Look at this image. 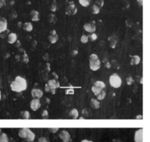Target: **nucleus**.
I'll return each mask as SVG.
<instances>
[{
  "label": "nucleus",
  "mask_w": 150,
  "mask_h": 142,
  "mask_svg": "<svg viewBox=\"0 0 150 142\" xmlns=\"http://www.w3.org/2000/svg\"><path fill=\"white\" fill-rule=\"evenodd\" d=\"M1 91H0V101H1Z\"/></svg>",
  "instance_id": "79ce46f5"
},
{
  "label": "nucleus",
  "mask_w": 150,
  "mask_h": 142,
  "mask_svg": "<svg viewBox=\"0 0 150 142\" xmlns=\"http://www.w3.org/2000/svg\"><path fill=\"white\" fill-rule=\"evenodd\" d=\"M8 137L6 133L2 132L0 135V142H8Z\"/></svg>",
  "instance_id": "b1692460"
},
{
  "label": "nucleus",
  "mask_w": 150,
  "mask_h": 142,
  "mask_svg": "<svg viewBox=\"0 0 150 142\" xmlns=\"http://www.w3.org/2000/svg\"><path fill=\"white\" fill-rule=\"evenodd\" d=\"M92 13H93V14H98L100 12V8L98 6H96V4H94L93 6H92Z\"/></svg>",
  "instance_id": "bb28decb"
},
{
  "label": "nucleus",
  "mask_w": 150,
  "mask_h": 142,
  "mask_svg": "<svg viewBox=\"0 0 150 142\" xmlns=\"http://www.w3.org/2000/svg\"><path fill=\"white\" fill-rule=\"evenodd\" d=\"M30 108L33 111H37L38 109L40 108L41 107V102H40V99H37V98H35L30 101Z\"/></svg>",
  "instance_id": "6e6552de"
},
{
  "label": "nucleus",
  "mask_w": 150,
  "mask_h": 142,
  "mask_svg": "<svg viewBox=\"0 0 150 142\" xmlns=\"http://www.w3.org/2000/svg\"><path fill=\"white\" fill-rule=\"evenodd\" d=\"M45 91L47 92H50V88H49V85H47V83L45 85Z\"/></svg>",
  "instance_id": "e433bc0d"
},
{
  "label": "nucleus",
  "mask_w": 150,
  "mask_h": 142,
  "mask_svg": "<svg viewBox=\"0 0 150 142\" xmlns=\"http://www.w3.org/2000/svg\"><path fill=\"white\" fill-rule=\"evenodd\" d=\"M126 81H127V85H132V84L134 83V79L132 78V76H128V77L126 78Z\"/></svg>",
  "instance_id": "c756f323"
},
{
  "label": "nucleus",
  "mask_w": 150,
  "mask_h": 142,
  "mask_svg": "<svg viewBox=\"0 0 150 142\" xmlns=\"http://www.w3.org/2000/svg\"><path fill=\"white\" fill-rule=\"evenodd\" d=\"M91 90H92V92H93L94 94H95L96 96H97L100 92L102 90H103V89L96 87V86H95V85H93L91 87Z\"/></svg>",
  "instance_id": "4be33fe9"
},
{
  "label": "nucleus",
  "mask_w": 150,
  "mask_h": 142,
  "mask_svg": "<svg viewBox=\"0 0 150 142\" xmlns=\"http://www.w3.org/2000/svg\"><path fill=\"white\" fill-rule=\"evenodd\" d=\"M5 1L4 0H0V8H1L3 6L5 5Z\"/></svg>",
  "instance_id": "4c0bfd02"
},
{
  "label": "nucleus",
  "mask_w": 150,
  "mask_h": 142,
  "mask_svg": "<svg viewBox=\"0 0 150 142\" xmlns=\"http://www.w3.org/2000/svg\"><path fill=\"white\" fill-rule=\"evenodd\" d=\"M78 11V9L73 1H70L66 9V14L67 15H74Z\"/></svg>",
  "instance_id": "423d86ee"
},
{
  "label": "nucleus",
  "mask_w": 150,
  "mask_h": 142,
  "mask_svg": "<svg viewBox=\"0 0 150 142\" xmlns=\"http://www.w3.org/2000/svg\"><path fill=\"white\" fill-rule=\"evenodd\" d=\"M1 133H2V131H1V128H0V135H1Z\"/></svg>",
  "instance_id": "37998d69"
},
{
  "label": "nucleus",
  "mask_w": 150,
  "mask_h": 142,
  "mask_svg": "<svg viewBox=\"0 0 150 142\" xmlns=\"http://www.w3.org/2000/svg\"><path fill=\"white\" fill-rule=\"evenodd\" d=\"M30 15V18H31L32 21H33V22H38V21L40 20V13L37 11H31Z\"/></svg>",
  "instance_id": "2eb2a0df"
},
{
  "label": "nucleus",
  "mask_w": 150,
  "mask_h": 142,
  "mask_svg": "<svg viewBox=\"0 0 150 142\" xmlns=\"http://www.w3.org/2000/svg\"><path fill=\"white\" fill-rule=\"evenodd\" d=\"M93 85H95V86H96V87H98L101 88V89H105V87H106L105 82H103V81H101V80H98V81L95 82H94Z\"/></svg>",
  "instance_id": "aec40b11"
},
{
  "label": "nucleus",
  "mask_w": 150,
  "mask_h": 142,
  "mask_svg": "<svg viewBox=\"0 0 150 142\" xmlns=\"http://www.w3.org/2000/svg\"><path fill=\"white\" fill-rule=\"evenodd\" d=\"M91 105L94 109H99L100 107V101L98 99H91Z\"/></svg>",
  "instance_id": "dca6fc26"
},
{
  "label": "nucleus",
  "mask_w": 150,
  "mask_h": 142,
  "mask_svg": "<svg viewBox=\"0 0 150 142\" xmlns=\"http://www.w3.org/2000/svg\"><path fill=\"white\" fill-rule=\"evenodd\" d=\"M31 96L32 97L35 99V98H37V99H41L43 97V92L40 89H33L31 90Z\"/></svg>",
  "instance_id": "f8f14e48"
},
{
  "label": "nucleus",
  "mask_w": 150,
  "mask_h": 142,
  "mask_svg": "<svg viewBox=\"0 0 150 142\" xmlns=\"http://www.w3.org/2000/svg\"><path fill=\"white\" fill-rule=\"evenodd\" d=\"M8 22L6 19L0 18V33L7 30Z\"/></svg>",
  "instance_id": "ddd939ff"
},
{
  "label": "nucleus",
  "mask_w": 150,
  "mask_h": 142,
  "mask_svg": "<svg viewBox=\"0 0 150 142\" xmlns=\"http://www.w3.org/2000/svg\"><path fill=\"white\" fill-rule=\"evenodd\" d=\"M49 130L52 133H55V132H57L59 130V128H49Z\"/></svg>",
  "instance_id": "c9c22d12"
},
{
  "label": "nucleus",
  "mask_w": 150,
  "mask_h": 142,
  "mask_svg": "<svg viewBox=\"0 0 150 142\" xmlns=\"http://www.w3.org/2000/svg\"><path fill=\"white\" fill-rule=\"evenodd\" d=\"M79 2L82 6L87 7L89 6L90 3H91V0H79Z\"/></svg>",
  "instance_id": "393cba45"
},
{
  "label": "nucleus",
  "mask_w": 150,
  "mask_h": 142,
  "mask_svg": "<svg viewBox=\"0 0 150 142\" xmlns=\"http://www.w3.org/2000/svg\"><path fill=\"white\" fill-rule=\"evenodd\" d=\"M56 9H57L56 2L55 3V1H54V2H53V5H52L51 8V11H53V12H55V11H56Z\"/></svg>",
  "instance_id": "473e14b6"
},
{
  "label": "nucleus",
  "mask_w": 150,
  "mask_h": 142,
  "mask_svg": "<svg viewBox=\"0 0 150 142\" xmlns=\"http://www.w3.org/2000/svg\"><path fill=\"white\" fill-rule=\"evenodd\" d=\"M134 140L135 142H143V129H140L136 130L134 136Z\"/></svg>",
  "instance_id": "9b49d317"
},
{
  "label": "nucleus",
  "mask_w": 150,
  "mask_h": 142,
  "mask_svg": "<svg viewBox=\"0 0 150 142\" xmlns=\"http://www.w3.org/2000/svg\"><path fill=\"white\" fill-rule=\"evenodd\" d=\"M88 36V38H89V40H91V41H95V40H97V35H96V33H92L90 34L89 36Z\"/></svg>",
  "instance_id": "cd10ccee"
},
{
  "label": "nucleus",
  "mask_w": 150,
  "mask_h": 142,
  "mask_svg": "<svg viewBox=\"0 0 150 142\" xmlns=\"http://www.w3.org/2000/svg\"><path fill=\"white\" fill-rule=\"evenodd\" d=\"M21 114H22V117L23 119H30V113L28 111H23V112H21Z\"/></svg>",
  "instance_id": "a878e982"
},
{
  "label": "nucleus",
  "mask_w": 150,
  "mask_h": 142,
  "mask_svg": "<svg viewBox=\"0 0 150 142\" xmlns=\"http://www.w3.org/2000/svg\"><path fill=\"white\" fill-rule=\"evenodd\" d=\"M48 39H49V42L51 44H55L57 43V41L59 39L58 35L57 34V32L55 30H52L51 32H50L49 36H48Z\"/></svg>",
  "instance_id": "9d476101"
},
{
  "label": "nucleus",
  "mask_w": 150,
  "mask_h": 142,
  "mask_svg": "<svg viewBox=\"0 0 150 142\" xmlns=\"http://www.w3.org/2000/svg\"><path fill=\"white\" fill-rule=\"evenodd\" d=\"M59 137L62 140L63 142H71V138L70 134L69 133L68 131L63 130L59 132Z\"/></svg>",
  "instance_id": "0eeeda50"
},
{
  "label": "nucleus",
  "mask_w": 150,
  "mask_h": 142,
  "mask_svg": "<svg viewBox=\"0 0 150 142\" xmlns=\"http://www.w3.org/2000/svg\"><path fill=\"white\" fill-rule=\"evenodd\" d=\"M81 142H92V141H88V140L84 139V140H82V141Z\"/></svg>",
  "instance_id": "ea45409f"
},
{
  "label": "nucleus",
  "mask_w": 150,
  "mask_h": 142,
  "mask_svg": "<svg viewBox=\"0 0 150 142\" xmlns=\"http://www.w3.org/2000/svg\"><path fill=\"white\" fill-rule=\"evenodd\" d=\"M105 96H106L105 91L104 89H103L96 96V97H97V99L98 100V101H102V100H103L104 99H105Z\"/></svg>",
  "instance_id": "5701e85b"
},
{
  "label": "nucleus",
  "mask_w": 150,
  "mask_h": 142,
  "mask_svg": "<svg viewBox=\"0 0 150 142\" xmlns=\"http://www.w3.org/2000/svg\"><path fill=\"white\" fill-rule=\"evenodd\" d=\"M109 82L111 87L116 88V89L120 87L121 85H122V79L116 73H114V74L111 75L110 77H109Z\"/></svg>",
  "instance_id": "20e7f679"
},
{
  "label": "nucleus",
  "mask_w": 150,
  "mask_h": 142,
  "mask_svg": "<svg viewBox=\"0 0 150 142\" xmlns=\"http://www.w3.org/2000/svg\"><path fill=\"white\" fill-rule=\"evenodd\" d=\"M18 135L22 139H25L28 142L33 141L35 138V135L30 130L29 128H21L19 130Z\"/></svg>",
  "instance_id": "f03ea898"
},
{
  "label": "nucleus",
  "mask_w": 150,
  "mask_h": 142,
  "mask_svg": "<svg viewBox=\"0 0 150 142\" xmlns=\"http://www.w3.org/2000/svg\"><path fill=\"white\" fill-rule=\"evenodd\" d=\"M17 40V36L16 33H11L8 34V39L7 41L9 44H14L15 42Z\"/></svg>",
  "instance_id": "4468645a"
},
{
  "label": "nucleus",
  "mask_w": 150,
  "mask_h": 142,
  "mask_svg": "<svg viewBox=\"0 0 150 142\" xmlns=\"http://www.w3.org/2000/svg\"><path fill=\"white\" fill-rule=\"evenodd\" d=\"M80 41H81L82 43L83 44H86L88 43L89 41V38H88V36L86 35H82L81 37V39H80Z\"/></svg>",
  "instance_id": "c85d7f7f"
},
{
  "label": "nucleus",
  "mask_w": 150,
  "mask_h": 142,
  "mask_svg": "<svg viewBox=\"0 0 150 142\" xmlns=\"http://www.w3.org/2000/svg\"><path fill=\"white\" fill-rule=\"evenodd\" d=\"M95 4L96 6H98L100 9L101 7L103 6V4H104V1L103 0H97V1L95 2Z\"/></svg>",
  "instance_id": "7c9ffc66"
},
{
  "label": "nucleus",
  "mask_w": 150,
  "mask_h": 142,
  "mask_svg": "<svg viewBox=\"0 0 150 142\" xmlns=\"http://www.w3.org/2000/svg\"><path fill=\"white\" fill-rule=\"evenodd\" d=\"M48 115H49V113H48V111L47 110H45L42 111V118H44V119L48 118Z\"/></svg>",
  "instance_id": "2f4dec72"
},
{
  "label": "nucleus",
  "mask_w": 150,
  "mask_h": 142,
  "mask_svg": "<svg viewBox=\"0 0 150 142\" xmlns=\"http://www.w3.org/2000/svg\"><path fill=\"white\" fill-rule=\"evenodd\" d=\"M140 62V58L137 55H133L132 60H131V65H137Z\"/></svg>",
  "instance_id": "f3484780"
},
{
  "label": "nucleus",
  "mask_w": 150,
  "mask_h": 142,
  "mask_svg": "<svg viewBox=\"0 0 150 142\" xmlns=\"http://www.w3.org/2000/svg\"><path fill=\"white\" fill-rule=\"evenodd\" d=\"M22 59H23V62H25V63H26V62H28V57L27 56V55H26V53H24V57L22 58Z\"/></svg>",
  "instance_id": "f704fd0d"
},
{
  "label": "nucleus",
  "mask_w": 150,
  "mask_h": 142,
  "mask_svg": "<svg viewBox=\"0 0 150 142\" xmlns=\"http://www.w3.org/2000/svg\"><path fill=\"white\" fill-rule=\"evenodd\" d=\"M23 28H24L25 31H26L30 32L32 31L33 27V25L30 22H26L23 24Z\"/></svg>",
  "instance_id": "a211bd4d"
},
{
  "label": "nucleus",
  "mask_w": 150,
  "mask_h": 142,
  "mask_svg": "<svg viewBox=\"0 0 150 142\" xmlns=\"http://www.w3.org/2000/svg\"><path fill=\"white\" fill-rule=\"evenodd\" d=\"M89 67L93 71L98 70L101 67V62L96 54H91L89 57Z\"/></svg>",
  "instance_id": "7ed1b4c3"
},
{
  "label": "nucleus",
  "mask_w": 150,
  "mask_h": 142,
  "mask_svg": "<svg viewBox=\"0 0 150 142\" xmlns=\"http://www.w3.org/2000/svg\"><path fill=\"white\" fill-rule=\"evenodd\" d=\"M11 89L15 92H22L27 88V82L25 78L22 76H17L15 80L11 83Z\"/></svg>",
  "instance_id": "f257e3e1"
},
{
  "label": "nucleus",
  "mask_w": 150,
  "mask_h": 142,
  "mask_svg": "<svg viewBox=\"0 0 150 142\" xmlns=\"http://www.w3.org/2000/svg\"><path fill=\"white\" fill-rule=\"evenodd\" d=\"M47 85H49L50 88V92H51L52 94H55V90H56L57 88L59 87V82L56 79L49 80L47 82Z\"/></svg>",
  "instance_id": "39448f33"
},
{
  "label": "nucleus",
  "mask_w": 150,
  "mask_h": 142,
  "mask_svg": "<svg viewBox=\"0 0 150 142\" xmlns=\"http://www.w3.org/2000/svg\"><path fill=\"white\" fill-rule=\"evenodd\" d=\"M56 20H57V18L55 15L53 14L49 15V16H48V21H49V22L51 23V24H54V23L56 22Z\"/></svg>",
  "instance_id": "412c9836"
},
{
  "label": "nucleus",
  "mask_w": 150,
  "mask_h": 142,
  "mask_svg": "<svg viewBox=\"0 0 150 142\" xmlns=\"http://www.w3.org/2000/svg\"><path fill=\"white\" fill-rule=\"evenodd\" d=\"M69 115H70V116L71 118L74 119H78L79 116V112L78 110H76V108H74L73 110L70 111V112H69Z\"/></svg>",
  "instance_id": "6ab92c4d"
},
{
  "label": "nucleus",
  "mask_w": 150,
  "mask_h": 142,
  "mask_svg": "<svg viewBox=\"0 0 150 142\" xmlns=\"http://www.w3.org/2000/svg\"><path fill=\"white\" fill-rule=\"evenodd\" d=\"M137 1L140 6H143V0H137Z\"/></svg>",
  "instance_id": "58836bf2"
},
{
  "label": "nucleus",
  "mask_w": 150,
  "mask_h": 142,
  "mask_svg": "<svg viewBox=\"0 0 150 142\" xmlns=\"http://www.w3.org/2000/svg\"><path fill=\"white\" fill-rule=\"evenodd\" d=\"M84 28L86 32L90 33H94L96 30V22H94V21H92V22L90 23H86V24L84 25Z\"/></svg>",
  "instance_id": "1a4fd4ad"
},
{
  "label": "nucleus",
  "mask_w": 150,
  "mask_h": 142,
  "mask_svg": "<svg viewBox=\"0 0 150 142\" xmlns=\"http://www.w3.org/2000/svg\"><path fill=\"white\" fill-rule=\"evenodd\" d=\"M143 118V116H142V115H140V116H136V119H142Z\"/></svg>",
  "instance_id": "a19ab883"
},
{
  "label": "nucleus",
  "mask_w": 150,
  "mask_h": 142,
  "mask_svg": "<svg viewBox=\"0 0 150 142\" xmlns=\"http://www.w3.org/2000/svg\"><path fill=\"white\" fill-rule=\"evenodd\" d=\"M38 142H49V140H48L47 138L46 137H40L39 139H38Z\"/></svg>",
  "instance_id": "72a5a7b5"
}]
</instances>
